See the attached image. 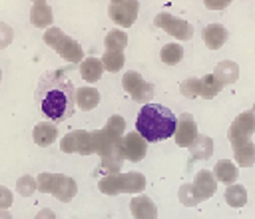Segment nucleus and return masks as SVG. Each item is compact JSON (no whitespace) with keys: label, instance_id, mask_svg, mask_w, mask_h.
I'll return each mask as SVG.
<instances>
[{"label":"nucleus","instance_id":"423d86ee","mask_svg":"<svg viewBox=\"0 0 255 219\" xmlns=\"http://www.w3.org/2000/svg\"><path fill=\"white\" fill-rule=\"evenodd\" d=\"M60 149L64 153H80L92 155L94 153V137L88 129H72L60 139Z\"/></svg>","mask_w":255,"mask_h":219},{"label":"nucleus","instance_id":"cd10ccee","mask_svg":"<svg viewBox=\"0 0 255 219\" xmlns=\"http://www.w3.org/2000/svg\"><path fill=\"white\" fill-rule=\"evenodd\" d=\"M102 64H104V70L106 72L116 74V72H120L124 68L126 56H124V52H118V50H106L102 54Z\"/></svg>","mask_w":255,"mask_h":219},{"label":"nucleus","instance_id":"0eeeda50","mask_svg":"<svg viewBox=\"0 0 255 219\" xmlns=\"http://www.w3.org/2000/svg\"><path fill=\"white\" fill-rule=\"evenodd\" d=\"M137 12H139L137 0H118V2H110L108 6V16L112 18L114 24L122 28L133 26V22L137 20Z\"/></svg>","mask_w":255,"mask_h":219},{"label":"nucleus","instance_id":"c85d7f7f","mask_svg":"<svg viewBox=\"0 0 255 219\" xmlns=\"http://www.w3.org/2000/svg\"><path fill=\"white\" fill-rule=\"evenodd\" d=\"M104 46H106V50L124 52L126 46H128V34L124 30H110L104 38Z\"/></svg>","mask_w":255,"mask_h":219},{"label":"nucleus","instance_id":"473e14b6","mask_svg":"<svg viewBox=\"0 0 255 219\" xmlns=\"http://www.w3.org/2000/svg\"><path fill=\"white\" fill-rule=\"evenodd\" d=\"M38 191V181L32 175H20L16 179V193L22 197H32Z\"/></svg>","mask_w":255,"mask_h":219},{"label":"nucleus","instance_id":"f8f14e48","mask_svg":"<svg viewBox=\"0 0 255 219\" xmlns=\"http://www.w3.org/2000/svg\"><path fill=\"white\" fill-rule=\"evenodd\" d=\"M78 193V183L64 173H54V183H52V193L58 201L62 203H70Z\"/></svg>","mask_w":255,"mask_h":219},{"label":"nucleus","instance_id":"ea45409f","mask_svg":"<svg viewBox=\"0 0 255 219\" xmlns=\"http://www.w3.org/2000/svg\"><path fill=\"white\" fill-rule=\"evenodd\" d=\"M34 219H56V213H54L52 209L44 207V209H40V211L34 215Z\"/></svg>","mask_w":255,"mask_h":219},{"label":"nucleus","instance_id":"39448f33","mask_svg":"<svg viewBox=\"0 0 255 219\" xmlns=\"http://www.w3.org/2000/svg\"><path fill=\"white\" fill-rule=\"evenodd\" d=\"M122 88L131 96L133 102L137 104H149L153 98V86L143 80V76L135 70H128L122 76Z\"/></svg>","mask_w":255,"mask_h":219},{"label":"nucleus","instance_id":"37998d69","mask_svg":"<svg viewBox=\"0 0 255 219\" xmlns=\"http://www.w3.org/2000/svg\"><path fill=\"white\" fill-rule=\"evenodd\" d=\"M0 82H2V70H0Z\"/></svg>","mask_w":255,"mask_h":219},{"label":"nucleus","instance_id":"72a5a7b5","mask_svg":"<svg viewBox=\"0 0 255 219\" xmlns=\"http://www.w3.org/2000/svg\"><path fill=\"white\" fill-rule=\"evenodd\" d=\"M179 92L183 98L193 100L197 96H201V78H187L179 84Z\"/></svg>","mask_w":255,"mask_h":219},{"label":"nucleus","instance_id":"e433bc0d","mask_svg":"<svg viewBox=\"0 0 255 219\" xmlns=\"http://www.w3.org/2000/svg\"><path fill=\"white\" fill-rule=\"evenodd\" d=\"M12 40H14V30H12V26L6 24V22H0V50L8 48V46L12 44Z\"/></svg>","mask_w":255,"mask_h":219},{"label":"nucleus","instance_id":"58836bf2","mask_svg":"<svg viewBox=\"0 0 255 219\" xmlns=\"http://www.w3.org/2000/svg\"><path fill=\"white\" fill-rule=\"evenodd\" d=\"M231 2H233V0H203V4H205L207 10H223V8H227Z\"/></svg>","mask_w":255,"mask_h":219},{"label":"nucleus","instance_id":"c9c22d12","mask_svg":"<svg viewBox=\"0 0 255 219\" xmlns=\"http://www.w3.org/2000/svg\"><path fill=\"white\" fill-rule=\"evenodd\" d=\"M36 181H38V191L40 193H52V183H54V173L52 171L38 173Z\"/></svg>","mask_w":255,"mask_h":219},{"label":"nucleus","instance_id":"dca6fc26","mask_svg":"<svg viewBox=\"0 0 255 219\" xmlns=\"http://www.w3.org/2000/svg\"><path fill=\"white\" fill-rule=\"evenodd\" d=\"M201 38H203V42H205V46H207L209 50H219V48L227 42L229 30H227L223 24L213 22V24H207V26L201 30Z\"/></svg>","mask_w":255,"mask_h":219},{"label":"nucleus","instance_id":"ddd939ff","mask_svg":"<svg viewBox=\"0 0 255 219\" xmlns=\"http://www.w3.org/2000/svg\"><path fill=\"white\" fill-rule=\"evenodd\" d=\"M129 211L133 219H157V207L145 193H137L129 201Z\"/></svg>","mask_w":255,"mask_h":219},{"label":"nucleus","instance_id":"9b49d317","mask_svg":"<svg viewBox=\"0 0 255 219\" xmlns=\"http://www.w3.org/2000/svg\"><path fill=\"white\" fill-rule=\"evenodd\" d=\"M197 135H199V131H197V123H195L193 115L191 113H181L177 117V127H175V133H173L175 143L179 147H189L195 141Z\"/></svg>","mask_w":255,"mask_h":219},{"label":"nucleus","instance_id":"7ed1b4c3","mask_svg":"<svg viewBox=\"0 0 255 219\" xmlns=\"http://www.w3.org/2000/svg\"><path fill=\"white\" fill-rule=\"evenodd\" d=\"M44 44L50 46L60 58H64L66 62H72V64H80L84 60V50L80 46V42H76L74 38H70L68 34H64L58 26H50L44 30V36H42Z\"/></svg>","mask_w":255,"mask_h":219},{"label":"nucleus","instance_id":"a19ab883","mask_svg":"<svg viewBox=\"0 0 255 219\" xmlns=\"http://www.w3.org/2000/svg\"><path fill=\"white\" fill-rule=\"evenodd\" d=\"M0 219H14L8 209H0Z\"/></svg>","mask_w":255,"mask_h":219},{"label":"nucleus","instance_id":"f3484780","mask_svg":"<svg viewBox=\"0 0 255 219\" xmlns=\"http://www.w3.org/2000/svg\"><path fill=\"white\" fill-rule=\"evenodd\" d=\"M231 149H233V159L239 167L255 165V143L251 139L231 141Z\"/></svg>","mask_w":255,"mask_h":219},{"label":"nucleus","instance_id":"1a4fd4ad","mask_svg":"<svg viewBox=\"0 0 255 219\" xmlns=\"http://www.w3.org/2000/svg\"><path fill=\"white\" fill-rule=\"evenodd\" d=\"M147 139L139 133V131H128L124 137H122V153L128 161L131 163H137L145 157L147 153Z\"/></svg>","mask_w":255,"mask_h":219},{"label":"nucleus","instance_id":"9d476101","mask_svg":"<svg viewBox=\"0 0 255 219\" xmlns=\"http://www.w3.org/2000/svg\"><path fill=\"white\" fill-rule=\"evenodd\" d=\"M253 133H255V113L253 111H243L231 121L229 129H227V139L229 141L251 139Z\"/></svg>","mask_w":255,"mask_h":219},{"label":"nucleus","instance_id":"4c0bfd02","mask_svg":"<svg viewBox=\"0 0 255 219\" xmlns=\"http://www.w3.org/2000/svg\"><path fill=\"white\" fill-rule=\"evenodd\" d=\"M12 203H14V195H12V191H10L6 185L0 183V209H8Z\"/></svg>","mask_w":255,"mask_h":219},{"label":"nucleus","instance_id":"aec40b11","mask_svg":"<svg viewBox=\"0 0 255 219\" xmlns=\"http://www.w3.org/2000/svg\"><path fill=\"white\" fill-rule=\"evenodd\" d=\"M213 76L223 86H231V84H235L239 80V66L233 60H221V62H217V66L213 70Z\"/></svg>","mask_w":255,"mask_h":219},{"label":"nucleus","instance_id":"79ce46f5","mask_svg":"<svg viewBox=\"0 0 255 219\" xmlns=\"http://www.w3.org/2000/svg\"><path fill=\"white\" fill-rule=\"evenodd\" d=\"M36 2H46V0H32V4H36Z\"/></svg>","mask_w":255,"mask_h":219},{"label":"nucleus","instance_id":"b1692460","mask_svg":"<svg viewBox=\"0 0 255 219\" xmlns=\"http://www.w3.org/2000/svg\"><path fill=\"white\" fill-rule=\"evenodd\" d=\"M143 189H145V177H143V173H139V171L122 173V191L124 193L137 195V193H143Z\"/></svg>","mask_w":255,"mask_h":219},{"label":"nucleus","instance_id":"bb28decb","mask_svg":"<svg viewBox=\"0 0 255 219\" xmlns=\"http://www.w3.org/2000/svg\"><path fill=\"white\" fill-rule=\"evenodd\" d=\"M159 58H161L163 64H167V66H175V64H179L181 58H183V46H179L177 42H169V44L161 46V50H159Z\"/></svg>","mask_w":255,"mask_h":219},{"label":"nucleus","instance_id":"a878e982","mask_svg":"<svg viewBox=\"0 0 255 219\" xmlns=\"http://www.w3.org/2000/svg\"><path fill=\"white\" fill-rule=\"evenodd\" d=\"M223 197H225L227 205L239 209V207H243V205L247 203V189H245V185H241V183H231V185L225 187Z\"/></svg>","mask_w":255,"mask_h":219},{"label":"nucleus","instance_id":"2eb2a0df","mask_svg":"<svg viewBox=\"0 0 255 219\" xmlns=\"http://www.w3.org/2000/svg\"><path fill=\"white\" fill-rule=\"evenodd\" d=\"M191 183H193V187H195L199 199L205 201V199H209V197L215 195V189H217V183H219V181L215 179L213 171H209V169H199V171L195 173V177H193Z\"/></svg>","mask_w":255,"mask_h":219},{"label":"nucleus","instance_id":"4468645a","mask_svg":"<svg viewBox=\"0 0 255 219\" xmlns=\"http://www.w3.org/2000/svg\"><path fill=\"white\" fill-rule=\"evenodd\" d=\"M32 139L36 145L40 147H50L56 139H58V127H56V121L52 119H42L34 125L32 129Z\"/></svg>","mask_w":255,"mask_h":219},{"label":"nucleus","instance_id":"412c9836","mask_svg":"<svg viewBox=\"0 0 255 219\" xmlns=\"http://www.w3.org/2000/svg\"><path fill=\"white\" fill-rule=\"evenodd\" d=\"M213 175H215V179H217L219 183H223V185L237 183V175H239L237 163L231 161V159H219V161L215 163V167H213Z\"/></svg>","mask_w":255,"mask_h":219},{"label":"nucleus","instance_id":"20e7f679","mask_svg":"<svg viewBox=\"0 0 255 219\" xmlns=\"http://www.w3.org/2000/svg\"><path fill=\"white\" fill-rule=\"evenodd\" d=\"M153 24H155L159 30H163L165 34H169L171 38H175L177 42L191 40V36H193L191 24H189L187 20L179 18V16L169 14V12H159V14H155Z\"/></svg>","mask_w":255,"mask_h":219},{"label":"nucleus","instance_id":"6e6552de","mask_svg":"<svg viewBox=\"0 0 255 219\" xmlns=\"http://www.w3.org/2000/svg\"><path fill=\"white\" fill-rule=\"evenodd\" d=\"M94 137V153L98 157H112V155H124L122 153V137H116L112 131H108L106 127L94 129L92 131Z\"/></svg>","mask_w":255,"mask_h":219},{"label":"nucleus","instance_id":"2f4dec72","mask_svg":"<svg viewBox=\"0 0 255 219\" xmlns=\"http://www.w3.org/2000/svg\"><path fill=\"white\" fill-rule=\"evenodd\" d=\"M126 157L124 155H112V157H100V167L98 171L100 173H122V165H124Z\"/></svg>","mask_w":255,"mask_h":219},{"label":"nucleus","instance_id":"f257e3e1","mask_svg":"<svg viewBox=\"0 0 255 219\" xmlns=\"http://www.w3.org/2000/svg\"><path fill=\"white\" fill-rule=\"evenodd\" d=\"M36 104L46 119L64 121L76 111V88L62 72L50 70L38 82Z\"/></svg>","mask_w":255,"mask_h":219},{"label":"nucleus","instance_id":"c756f323","mask_svg":"<svg viewBox=\"0 0 255 219\" xmlns=\"http://www.w3.org/2000/svg\"><path fill=\"white\" fill-rule=\"evenodd\" d=\"M223 88L225 86L213 74H207V76L201 78V98H205V100H213Z\"/></svg>","mask_w":255,"mask_h":219},{"label":"nucleus","instance_id":"4be33fe9","mask_svg":"<svg viewBox=\"0 0 255 219\" xmlns=\"http://www.w3.org/2000/svg\"><path fill=\"white\" fill-rule=\"evenodd\" d=\"M100 100H102L100 92L96 88H92V86H84V88H78L76 90V106L80 110H84V111L94 110L100 104Z\"/></svg>","mask_w":255,"mask_h":219},{"label":"nucleus","instance_id":"c03bdc74","mask_svg":"<svg viewBox=\"0 0 255 219\" xmlns=\"http://www.w3.org/2000/svg\"><path fill=\"white\" fill-rule=\"evenodd\" d=\"M251 111H253V113H255V104H253V110H251Z\"/></svg>","mask_w":255,"mask_h":219},{"label":"nucleus","instance_id":"5701e85b","mask_svg":"<svg viewBox=\"0 0 255 219\" xmlns=\"http://www.w3.org/2000/svg\"><path fill=\"white\" fill-rule=\"evenodd\" d=\"M191 153V159H209L213 155V139L209 135L199 133L195 137V141L187 147Z\"/></svg>","mask_w":255,"mask_h":219},{"label":"nucleus","instance_id":"6ab92c4d","mask_svg":"<svg viewBox=\"0 0 255 219\" xmlns=\"http://www.w3.org/2000/svg\"><path fill=\"white\" fill-rule=\"evenodd\" d=\"M104 64H102V58H96V56H88L80 62V76L88 82V84H96L102 74H104Z\"/></svg>","mask_w":255,"mask_h":219},{"label":"nucleus","instance_id":"393cba45","mask_svg":"<svg viewBox=\"0 0 255 219\" xmlns=\"http://www.w3.org/2000/svg\"><path fill=\"white\" fill-rule=\"evenodd\" d=\"M98 189L104 193V195H110V197H116L122 191V173H110V175H102L100 181H98Z\"/></svg>","mask_w":255,"mask_h":219},{"label":"nucleus","instance_id":"f704fd0d","mask_svg":"<svg viewBox=\"0 0 255 219\" xmlns=\"http://www.w3.org/2000/svg\"><path fill=\"white\" fill-rule=\"evenodd\" d=\"M106 129L112 131L116 137H124L126 135V119L122 115H110L108 121H106Z\"/></svg>","mask_w":255,"mask_h":219},{"label":"nucleus","instance_id":"a211bd4d","mask_svg":"<svg viewBox=\"0 0 255 219\" xmlns=\"http://www.w3.org/2000/svg\"><path fill=\"white\" fill-rule=\"evenodd\" d=\"M30 22L32 26L36 28H50L52 22H54V14H52V6L48 2H36L32 4V10H30Z\"/></svg>","mask_w":255,"mask_h":219},{"label":"nucleus","instance_id":"f03ea898","mask_svg":"<svg viewBox=\"0 0 255 219\" xmlns=\"http://www.w3.org/2000/svg\"><path fill=\"white\" fill-rule=\"evenodd\" d=\"M177 117L161 104H143L135 117V131H139L147 141H163L175 133Z\"/></svg>","mask_w":255,"mask_h":219},{"label":"nucleus","instance_id":"a18cd8bd","mask_svg":"<svg viewBox=\"0 0 255 219\" xmlns=\"http://www.w3.org/2000/svg\"><path fill=\"white\" fill-rule=\"evenodd\" d=\"M110 2H118V0H110Z\"/></svg>","mask_w":255,"mask_h":219},{"label":"nucleus","instance_id":"7c9ffc66","mask_svg":"<svg viewBox=\"0 0 255 219\" xmlns=\"http://www.w3.org/2000/svg\"><path fill=\"white\" fill-rule=\"evenodd\" d=\"M177 199H179V203L185 205V207H195V205L201 203V199H199V195H197L193 183H183V185L179 187V191H177Z\"/></svg>","mask_w":255,"mask_h":219}]
</instances>
